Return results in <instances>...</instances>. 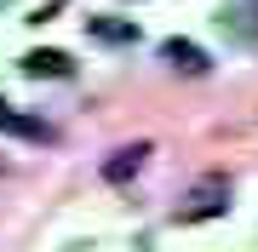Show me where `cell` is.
I'll return each mask as SVG.
<instances>
[{"instance_id":"obj_1","label":"cell","mask_w":258,"mask_h":252,"mask_svg":"<svg viewBox=\"0 0 258 252\" xmlns=\"http://www.w3.org/2000/svg\"><path fill=\"white\" fill-rule=\"evenodd\" d=\"M224 206H230V178L224 172H207L201 184H195V195H189V206L178 218H184V224H195V218H212V212H224Z\"/></svg>"},{"instance_id":"obj_2","label":"cell","mask_w":258,"mask_h":252,"mask_svg":"<svg viewBox=\"0 0 258 252\" xmlns=\"http://www.w3.org/2000/svg\"><path fill=\"white\" fill-rule=\"evenodd\" d=\"M86 35L103 40V46H132L138 40V23L132 18H86Z\"/></svg>"},{"instance_id":"obj_3","label":"cell","mask_w":258,"mask_h":252,"mask_svg":"<svg viewBox=\"0 0 258 252\" xmlns=\"http://www.w3.org/2000/svg\"><path fill=\"white\" fill-rule=\"evenodd\" d=\"M161 57H166L172 69H184V75H207V52L195 46V40H166Z\"/></svg>"},{"instance_id":"obj_4","label":"cell","mask_w":258,"mask_h":252,"mask_svg":"<svg viewBox=\"0 0 258 252\" xmlns=\"http://www.w3.org/2000/svg\"><path fill=\"white\" fill-rule=\"evenodd\" d=\"M144 155H149V143H126V149H115L109 160H103V178H109V184H126V178L144 166Z\"/></svg>"},{"instance_id":"obj_5","label":"cell","mask_w":258,"mask_h":252,"mask_svg":"<svg viewBox=\"0 0 258 252\" xmlns=\"http://www.w3.org/2000/svg\"><path fill=\"white\" fill-rule=\"evenodd\" d=\"M0 132H18V138L52 143V126H46V121H29V115H18V109H12V103H0Z\"/></svg>"},{"instance_id":"obj_6","label":"cell","mask_w":258,"mask_h":252,"mask_svg":"<svg viewBox=\"0 0 258 252\" xmlns=\"http://www.w3.org/2000/svg\"><path fill=\"white\" fill-rule=\"evenodd\" d=\"M23 69H29V75H52V80H63L75 63H69V52H29Z\"/></svg>"}]
</instances>
